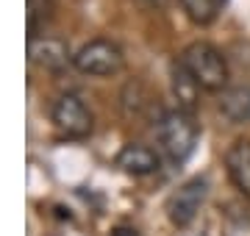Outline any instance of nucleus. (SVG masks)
<instances>
[{"label": "nucleus", "mask_w": 250, "mask_h": 236, "mask_svg": "<svg viewBox=\"0 0 250 236\" xmlns=\"http://www.w3.org/2000/svg\"><path fill=\"white\" fill-rule=\"evenodd\" d=\"M117 167L131 175H150L159 170V156L153 153L147 145L139 142H128V145L117 153Z\"/></svg>", "instance_id": "6e6552de"}, {"label": "nucleus", "mask_w": 250, "mask_h": 236, "mask_svg": "<svg viewBox=\"0 0 250 236\" xmlns=\"http://www.w3.org/2000/svg\"><path fill=\"white\" fill-rule=\"evenodd\" d=\"M72 64L78 67L83 75H95V78H106V75L120 73L123 67V50L111 39H92L72 56Z\"/></svg>", "instance_id": "7ed1b4c3"}, {"label": "nucleus", "mask_w": 250, "mask_h": 236, "mask_svg": "<svg viewBox=\"0 0 250 236\" xmlns=\"http://www.w3.org/2000/svg\"><path fill=\"white\" fill-rule=\"evenodd\" d=\"M142 6H147V9H164L167 6V0H139Z\"/></svg>", "instance_id": "ddd939ff"}, {"label": "nucleus", "mask_w": 250, "mask_h": 236, "mask_svg": "<svg viewBox=\"0 0 250 236\" xmlns=\"http://www.w3.org/2000/svg\"><path fill=\"white\" fill-rule=\"evenodd\" d=\"M206 195H208L206 178H189L178 192H172V197L167 200V217H170L172 225L187 228L197 217L200 206L206 203Z\"/></svg>", "instance_id": "39448f33"}, {"label": "nucleus", "mask_w": 250, "mask_h": 236, "mask_svg": "<svg viewBox=\"0 0 250 236\" xmlns=\"http://www.w3.org/2000/svg\"><path fill=\"white\" fill-rule=\"evenodd\" d=\"M53 17V0H28V31L31 39L36 37V31Z\"/></svg>", "instance_id": "f8f14e48"}, {"label": "nucleus", "mask_w": 250, "mask_h": 236, "mask_svg": "<svg viewBox=\"0 0 250 236\" xmlns=\"http://www.w3.org/2000/svg\"><path fill=\"white\" fill-rule=\"evenodd\" d=\"M172 89H175V98H178V109L192 114L197 106V98H200V86L181 67V61H175V67H172Z\"/></svg>", "instance_id": "9d476101"}, {"label": "nucleus", "mask_w": 250, "mask_h": 236, "mask_svg": "<svg viewBox=\"0 0 250 236\" xmlns=\"http://www.w3.org/2000/svg\"><path fill=\"white\" fill-rule=\"evenodd\" d=\"M28 59L47 73H59L70 61V47L64 39L56 37H34L28 39Z\"/></svg>", "instance_id": "423d86ee"}, {"label": "nucleus", "mask_w": 250, "mask_h": 236, "mask_svg": "<svg viewBox=\"0 0 250 236\" xmlns=\"http://www.w3.org/2000/svg\"><path fill=\"white\" fill-rule=\"evenodd\" d=\"M181 67L192 75V81L206 92H225L228 86V61H225L223 50H217L208 42H192L189 47H184L181 53Z\"/></svg>", "instance_id": "f257e3e1"}, {"label": "nucleus", "mask_w": 250, "mask_h": 236, "mask_svg": "<svg viewBox=\"0 0 250 236\" xmlns=\"http://www.w3.org/2000/svg\"><path fill=\"white\" fill-rule=\"evenodd\" d=\"M197 137H200V128H197L195 117L189 111H167L159 119V142L167 150L175 164L187 161L189 153L195 150Z\"/></svg>", "instance_id": "f03ea898"}, {"label": "nucleus", "mask_w": 250, "mask_h": 236, "mask_svg": "<svg viewBox=\"0 0 250 236\" xmlns=\"http://www.w3.org/2000/svg\"><path fill=\"white\" fill-rule=\"evenodd\" d=\"M50 117H53V125L59 128V134L67 137V139L89 137L92 125H95L92 111L86 109V103H83L78 95H62V98L53 103Z\"/></svg>", "instance_id": "20e7f679"}, {"label": "nucleus", "mask_w": 250, "mask_h": 236, "mask_svg": "<svg viewBox=\"0 0 250 236\" xmlns=\"http://www.w3.org/2000/svg\"><path fill=\"white\" fill-rule=\"evenodd\" d=\"M225 170L233 186L250 197V139H236L225 153Z\"/></svg>", "instance_id": "0eeeda50"}, {"label": "nucleus", "mask_w": 250, "mask_h": 236, "mask_svg": "<svg viewBox=\"0 0 250 236\" xmlns=\"http://www.w3.org/2000/svg\"><path fill=\"white\" fill-rule=\"evenodd\" d=\"M225 0H181V9L187 11V17L197 25H208L220 17Z\"/></svg>", "instance_id": "9b49d317"}, {"label": "nucleus", "mask_w": 250, "mask_h": 236, "mask_svg": "<svg viewBox=\"0 0 250 236\" xmlns=\"http://www.w3.org/2000/svg\"><path fill=\"white\" fill-rule=\"evenodd\" d=\"M220 111L233 125H248L250 122V83H236L220 95Z\"/></svg>", "instance_id": "1a4fd4ad"}]
</instances>
